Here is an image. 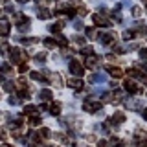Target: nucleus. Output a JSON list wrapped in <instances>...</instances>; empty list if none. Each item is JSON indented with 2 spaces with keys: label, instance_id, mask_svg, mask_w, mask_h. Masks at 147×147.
Wrapping results in <instances>:
<instances>
[{
  "label": "nucleus",
  "instance_id": "obj_28",
  "mask_svg": "<svg viewBox=\"0 0 147 147\" xmlns=\"http://www.w3.org/2000/svg\"><path fill=\"white\" fill-rule=\"evenodd\" d=\"M81 53L88 57V55H92V48H90V46H83V48H81Z\"/></svg>",
  "mask_w": 147,
  "mask_h": 147
},
{
  "label": "nucleus",
  "instance_id": "obj_43",
  "mask_svg": "<svg viewBox=\"0 0 147 147\" xmlns=\"http://www.w3.org/2000/svg\"><path fill=\"white\" fill-rule=\"evenodd\" d=\"M142 70H144V72H147V63L144 64V66H142Z\"/></svg>",
  "mask_w": 147,
  "mask_h": 147
},
{
  "label": "nucleus",
  "instance_id": "obj_10",
  "mask_svg": "<svg viewBox=\"0 0 147 147\" xmlns=\"http://www.w3.org/2000/svg\"><path fill=\"white\" fill-rule=\"evenodd\" d=\"M37 17H39L40 20H46V18L52 17V13H50L46 7H39V9H37Z\"/></svg>",
  "mask_w": 147,
  "mask_h": 147
},
{
  "label": "nucleus",
  "instance_id": "obj_48",
  "mask_svg": "<svg viewBox=\"0 0 147 147\" xmlns=\"http://www.w3.org/2000/svg\"><path fill=\"white\" fill-rule=\"evenodd\" d=\"M144 4H145V7H147V0H145V2H144Z\"/></svg>",
  "mask_w": 147,
  "mask_h": 147
},
{
  "label": "nucleus",
  "instance_id": "obj_29",
  "mask_svg": "<svg viewBox=\"0 0 147 147\" xmlns=\"http://www.w3.org/2000/svg\"><path fill=\"white\" fill-rule=\"evenodd\" d=\"M39 136H40V140H42V138H48L50 136V131H48V129H40V131H39Z\"/></svg>",
  "mask_w": 147,
  "mask_h": 147
},
{
  "label": "nucleus",
  "instance_id": "obj_41",
  "mask_svg": "<svg viewBox=\"0 0 147 147\" xmlns=\"http://www.w3.org/2000/svg\"><path fill=\"white\" fill-rule=\"evenodd\" d=\"M98 147H109V142H99Z\"/></svg>",
  "mask_w": 147,
  "mask_h": 147
},
{
  "label": "nucleus",
  "instance_id": "obj_24",
  "mask_svg": "<svg viewBox=\"0 0 147 147\" xmlns=\"http://www.w3.org/2000/svg\"><path fill=\"white\" fill-rule=\"evenodd\" d=\"M30 125H40V116L39 114H35V116L30 118Z\"/></svg>",
  "mask_w": 147,
  "mask_h": 147
},
{
  "label": "nucleus",
  "instance_id": "obj_21",
  "mask_svg": "<svg viewBox=\"0 0 147 147\" xmlns=\"http://www.w3.org/2000/svg\"><path fill=\"white\" fill-rule=\"evenodd\" d=\"M35 63H39V64H44V63H46V53H44V52L37 53V55H35Z\"/></svg>",
  "mask_w": 147,
  "mask_h": 147
},
{
  "label": "nucleus",
  "instance_id": "obj_20",
  "mask_svg": "<svg viewBox=\"0 0 147 147\" xmlns=\"http://www.w3.org/2000/svg\"><path fill=\"white\" fill-rule=\"evenodd\" d=\"M86 37H88V39H98V31H96V28H86Z\"/></svg>",
  "mask_w": 147,
  "mask_h": 147
},
{
  "label": "nucleus",
  "instance_id": "obj_31",
  "mask_svg": "<svg viewBox=\"0 0 147 147\" xmlns=\"http://www.w3.org/2000/svg\"><path fill=\"white\" fill-rule=\"evenodd\" d=\"M132 37H134V31H123V39L125 40H131Z\"/></svg>",
  "mask_w": 147,
  "mask_h": 147
},
{
  "label": "nucleus",
  "instance_id": "obj_50",
  "mask_svg": "<svg viewBox=\"0 0 147 147\" xmlns=\"http://www.w3.org/2000/svg\"><path fill=\"white\" fill-rule=\"evenodd\" d=\"M0 15H2V11H0Z\"/></svg>",
  "mask_w": 147,
  "mask_h": 147
},
{
  "label": "nucleus",
  "instance_id": "obj_45",
  "mask_svg": "<svg viewBox=\"0 0 147 147\" xmlns=\"http://www.w3.org/2000/svg\"><path fill=\"white\" fill-rule=\"evenodd\" d=\"M2 147H11V145H7V144H4V145H2Z\"/></svg>",
  "mask_w": 147,
  "mask_h": 147
},
{
  "label": "nucleus",
  "instance_id": "obj_46",
  "mask_svg": "<svg viewBox=\"0 0 147 147\" xmlns=\"http://www.w3.org/2000/svg\"><path fill=\"white\" fill-rule=\"evenodd\" d=\"M30 147H39V145H30Z\"/></svg>",
  "mask_w": 147,
  "mask_h": 147
},
{
  "label": "nucleus",
  "instance_id": "obj_35",
  "mask_svg": "<svg viewBox=\"0 0 147 147\" xmlns=\"http://www.w3.org/2000/svg\"><path fill=\"white\" fill-rule=\"evenodd\" d=\"M18 101H20V99L15 98V96H11V98H9V103H11V105H18Z\"/></svg>",
  "mask_w": 147,
  "mask_h": 147
},
{
  "label": "nucleus",
  "instance_id": "obj_13",
  "mask_svg": "<svg viewBox=\"0 0 147 147\" xmlns=\"http://www.w3.org/2000/svg\"><path fill=\"white\" fill-rule=\"evenodd\" d=\"M63 26H64V22H63V20H59V22H55V24L50 28V31H52V33H61Z\"/></svg>",
  "mask_w": 147,
  "mask_h": 147
},
{
  "label": "nucleus",
  "instance_id": "obj_27",
  "mask_svg": "<svg viewBox=\"0 0 147 147\" xmlns=\"http://www.w3.org/2000/svg\"><path fill=\"white\" fill-rule=\"evenodd\" d=\"M0 70H2L4 74H11V72H13V70H11V66H9V64H6V63L0 64Z\"/></svg>",
  "mask_w": 147,
  "mask_h": 147
},
{
  "label": "nucleus",
  "instance_id": "obj_11",
  "mask_svg": "<svg viewBox=\"0 0 147 147\" xmlns=\"http://www.w3.org/2000/svg\"><path fill=\"white\" fill-rule=\"evenodd\" d=\"M0 35H2V37L9 35V24L6 20H0Z\"/></svg>",
  "mask_w": 147,
  "mask_h": 147
},
{
  "label": "nucleus",
  "instance_id": "obj_37",
  "mask_svg": "<svg viewBox=\"0 0 147 147\" xmlns=\"http://www.w3.org/2000/svg\"><path fill=\"white\" fill-rule=\"evenodd\" d=\"M74 40H76L77 44H85V39H83V37H77L76 35V37H74Z\"/></svg>",
  "mask_w": 147,
  "mask_h": 147
},
{
  "label": "nucleus",
  "instance_id": "obj_32",
  "mask_svg": "<svg viewBox=\"0 0 147 147\" xmlns=\"http://www.w3.org/2000/svg\"><path fill=\"white\" fill-rule=\"evenodd\" d=\"M136 147H147V138H144V140H136Z\"/></svg>",
  "mask_w": 147,
  "mask_h": 147
},
{
  "label": "nucleus",
  "instance_id": "obj_17",
  "mask_svg": "<svg viewBox=\"0 0 147 147\" xmlns=\"http://www.w3.org/2000/svg\"><path fill=\"white\" fill-rule=\"evenodd\" d=\"M112 121L114 123H123V121H125V114H123V112H116L112 116Z\"/></svg>",
  "mask_w": 147,
  "mask_h": 147
},
{
  "label": "nucleus",
  "instance_id": "obj_9",
  "mask_svg": "<svg viewBox=\"0 0 147 147\" xmlns=\"http://www.w3.org/2000/svg\"><path fill=\"white\" fill-rule=\"evenodd\" d=\"M13 20H15L17 24L20 26V24H26V22H30V18H28L24 13H15V15H13Z\"/></svg>",
  "mask_w": 147,
  "mask_h": 147
},
{
  "label": "nucleus",
  "instance_id": "obj_8",
  "mask_svg": "<svg viewBox=\"0 0 147 147\" xmlns=\"http://www.w3.org/2000/svg\"><path fill=\"white\" fill-rule=\"evenodd\" d=\"M105 70H107V72H109V74H110V76H112V77H118V79H119V77L123 76L121 68H118V66H107V68H105Z\"/></svg>",
  "mask_w": 147,
  "mask_h": 147
},
{
  "label": "nucleus",
  "instance_id": "obj_38",
  "mask_svg": "<svg viewBox=\"0 0 147 147\" xmlns=\"http://www.w3.org/2000/svg\"><path fill=\"white\" fill-rule=\"evenodd\" d=\"M18 70H20V72H26L28 70V64L26 63H20V64H18Z\"/></svg>",
  "mask_w": 147,
  "mask_h": 147
},
{
  "label": "nucleus",
  "instance_id": "obj_49",
  "mask_svg": "<svg viewBox=\"0 0 147 147\" xmlns=\"http://www.w3.org/2000/svg\"><path fill=\"white\" fill-rule=\"evenodd\" d=\"M0 2H6V0H0Z\"/></svg>",
  "mask_w": 147,
  "mask_h": 147
},
{
  "label": "nucleus",
  "instance_id": "obj_34",
  "mask_svg": "<svg viewBox=\"0 0 147 147\" xmlns=\"http://www.w3.org/2000/svg\"><path fill=\"white\" fill-rule=\"evenodd\" d=\"M101 99H103V101H112V94H103Z\"/></svg>",
  "mask_w": 147,
  "mask_h": 147
},
{
  "label": "nucleus",
  "instance_id": "obj_14",
  "mask_svg": "<svg viewBox=\"0 0 147 147\" xmlns=\"http://www.w3.org/2000/svg\"><path fill=\"white\" fill-rule=\"evenodd\" d=\"M48 109H50V114H53V116H59V112H61V105L59 103H52Z\"/></svg>",
  "mask_w": 147,
  "mask_h": 147
},
{
  "label": "nucleus",
  "instance_id": "obj_47",
  "mask_svg": "<svg viewBox=\"0 0 147 147\" xmlns=\"http://www.w3.org/2000/svg\"><path fill=\"white\" fill-rule=\"evenodd\" d=\"M48 147H57V145H48Z\"/></svg>",
  "mask_w": 147,
  "mask_h": 147
},
{
  "label": "nucleus",
  "instance_id": "obj_19",
  "mask_svg": "<svg viewBox=\"0 0 147 147\" xmlns=\"http://www.w3.org/2000/svg\"><path fill=\"white\" fill-rule=\"evenodd\" d=\"M44 46L48 50H53L55 46H57V40H55V39H44Z\"/></svg>",
  "mask_w": 147,
  "mask_h": 147
},
{
  "label": "nucleus",
  "instance_id": "obj_5",
  "mask_svg": "<svg viewBox=\"0 0 147 147\" xmlns=\"http://www.w3.org/2000/svg\"><path fill=\"white\" fill-rule=\"evenodd\" d=\"M125 90L129 92V94H140V92H142V88L138 86V83L132 81V79H127L125 81Z\"/></svg>",
  "mask_w": 147,
  "mask_h": 147
},
{
  "label": "nucleus",
  "instance_id": "obj_42",
  "mask_svg": "<svg viewBox=\"0 0 147 147\" xmlns=\"http://www.w3.org/2000/svg\"><path fill=\"white\" fill-rule=\"evenodd\" d=\"M74 26H76V28H83V24H81L79 20H76V22H74Z\"/></svg>",
  "mask_w": 147,
  "mask_h": 147
},
{
  "label": "nucleus",
  "instance_id": "obj_16",
  "mask_svg": "<svg viewBox=\"0 0 147 147\" xmlns=\"http://www.w3.org/2000/svg\"><path fill=\"white\" fill-rule=\"evenodd\" d=\"M99 40H101V42H103V44H110V42H112V40H114V35H112V33L101 35V37H99Z\"/></svg>",
  "mask_w": 147,
  "mask_h": 147
},
{
  "label": "nucleus",
  "instance_id": "obj_23",
  "mask_svg": "<svg viewBox=\"0 0 147 147\" xmlns=\"http://www.w3.org/2000/svg\"><path fill=\"white\" fill-rule=\"evenodd\" d=\"M13 88H15V83L13 81H4V90L6 92H11Z\"/></svg>",
  "mask_w": 147,
  "mask_h": 147
},
{
  "label": "nucleus",
  "instance_id": "obj_36",
  "mask_svg": "<svg viewBox=\"0 0 147 147\" xmlns=\"http://www.w3.org/2000/svg\"><path fill=\"white\" fill-rule=\"evenodd\" d=\"M114 52H116V53H123V52H125V48H121V46H114Z\"/></svg>",
  "mask_w": 147,
  "mask_h": 147
},
{
  "label": "nucleus",
  "instance_id": "obj_22",
  "mask_svg": "<svg viewBox=\"0 0 147 147\" xmlns=\"http://www.w3.org/2000/svg\"><path fill=\"white\" fill-rule=\"evenodd\" d=\"M121 140H118V138H110L109 140V147H121Z\"/></svg>",
  "mask_w": 147,
  "mask_h": 147
},
{
  "label": "nucleus",
  "instance_id": "obj_6",
  "mask_svg": "<svg viewBox=\"0 0 147 147\" xmlns=\"http://www.w3.org/2000/svg\"><path fill=\"white\" fill-rule=\"evenodd\" d=\"M99 57H96V55H88V57H86V61H85V64L86 66L90 68V70H94V68H98L99 66Z\"/></svg>",
  "mask_w": 147,
  "mask_h": 147
},
{
  "label": "nucleus",
  "instance_id": "obj_12",
  "mask_svg": "<svg viewBox=\"0 0 147 147\" xmlns=\"http://www.w3.org/2000/svg\"><path fill=\"white\" fill-rule=\"evenodd\" d=\"M30 77L35 79V81H46L48 79V76H44V74H40V72H30Z\"/></svg>",
  "mask_w": 147,
  "mask_h": 147
},
{
  "label": "nucleus",
  "instance_id": "obj_33",
  "mask_svg": "<svg viewBox=\"0 0 147 147\" xmlns=\"http://www.w3.org/2000/svg\"><path fill=\"white\" fill-rule=\"evenodd\" d=\"M77 15H79V17H85V15H86V7H83V6H81L79 9H77Z\"/></svg>",
  "mask_w": 147,
  "mask_h": 147
},
{
  "label": "nucleus",
  "instance_id": "obj_44",
  "mask_svg": "<svg viewBox=\"0 0 147 147\" xmlns=\"http://www.w3.org/2000/svg\"><path fill=\"white\" fill-rule=\"evenodd\" d=\"M17 2H18V4H26L28 0H17Z\"/></svg>",
  "mask_w": 147,
  "mask_h": 147
},
{
  "label": "nucleus",
  "instance_id": "obj_25",
  "mask_svg": "<svg viewBox=\"0 0 147 147\" xmlns=\"http://www.w3.org/2000/svg\"><path fill=\"white\" fill-rule=\"evenodd\" d=\"M131 13H132V17H136V18L142 17V9L138 7V6H132V7H131Z\"/></svg>",
  "mask_w": 147,
  "mask_h": 147
},
{
  "label": "nucleus",
  "instance_id": "obj_51",
  "mask_svg": "<svg viewBox=\"0 0 147 147\" xmlns=\"http://www.w3.org/2000/svg\"><path fill=\"white\" fill-rule=\"evenodd\" d=\"M0 79H2V77H0Z\"/></svg>",
  "mask_w": 147,
  "mask_h": 147
},
{
  "label": "nucleus",
  "instance_id": "obj_3",
  "mask_svg": "<svg viewBox=\"0 0 147 147\" xmlns=\"http://www.w3.org/2000/svg\"><path fill=\"white\" fill-rule=\"evenodd\" d=\"M68 68H70V72H72L76 77H81L83 74H85V70H83V66H81V64L76 61V59H72V61L68 63Z\"/></svg>",
  "mask_w": 147,
  "mask_h": 147
},
{
  "label": "nucleus",
  "instance_id": "obj_39",
  "mask_svg": "<svg viewBox=\"0 0 147 147\" xmlns=\"http://www.w3.org/2000/svg\"><path fill=\"white\" fill-rule=\"evenodd\" d=\"M140 57H142V59H147V50H145V48L140 50Z\"/></svg>",
  "mask_w": 147,
  "mask_h": 147
},
{
  "label": "nucleus",
  "instance_id": "obj_7",
  "mask_svg": "<svg viewBox=\"0 0 147 147\" xmlns=\"http://www.w3.org/2000/svg\"><path fill=\"white\" fill-rule=\"evenodd\" d=\"M68 86L74 88V90H81L83 86H85V83H83L81 79H77V77H76V79L72 77V79H68Z\"/></svg>",
  "mask_w": 147,
  "mask_h": 147
},
{
  "label": "nucleus",
  "instance_id": "obj_4",
  "mask_svg": "<svg viewBox=\"0 0 147 147\" xmlns=\"http://www.w3.org/2000/svg\"><path fill=\"white\" fill-rule=\"evenodd\" d=\"M99 109H101V103H98V101H88L86 99L85 103H83V110H85V112H98Z\"/></svg>",
  "mask_w": 147,
  "mask_h": 147
},
{
  "label": "nucleus",
  "instance_id": "obj_15",
  "mask_svg": "<svg viewBox=\"0 0 147 147\" xmlns=\"http://www.w3.org/2000/svg\"><path fill=\"white\" fill-rule=\"evenodd\" d=\"M52 83H53V85L55 86H59V88H61V86H63V77L61 76H59V74H53V76H52Z\"/></svg>",
  "mask_w": 147,
  "mask_h": 147
},
{
  "label": "nucleus",
  "instance_id": "obj_2",
  "mask_svg": "<svg viewBox=\"0 0 147 147\" xmlns=\"http://www.w3.org/2000/svg\"><path fill=\"white\" fill-rule=\"evenodd\" d=\"M92 20H94L96 26H105V28H109L110 24H112V20H110V18H107L105 15H99V13L92 15Z\"/></svg>",
  "mask_w": 147,
  "mask_h": 147
},
{
  "label": "nucleus",
  "instance_id": "obj_18",
  "mask_svg": "<svg viewBox=\"0 0 147 147\" xmlns=\"http://www.w3.org/2000/svg\"><path fill=\"white\" fill-rule=\"evenodd\" d=\"M40 99H42V101H48V99H52V90H48V88L40 90Z\"/></svg>",
  "mask_w": 147,
  "mask_h": 147
},
{
  "label": "nucleus",
  "instance_id": "obj_1",
  "mask_svg": "<svg viewBox=\"0 0 147 147\" xmlns=\"http://www.w3.org/2000/svg\"><path fill=\"white\" fill-rule=\"evenodd\" d=\"M9 57H11V63L20 64L28 59V55H26V52H22V50H18V48H11L9 50Z\"/></svg>",
  "mask_w": 147,
  "mask_h": 147
},
{
  "label": "nucleus",
  "instance_id": "obj_26",
  "mask_svg": "<svg viewBox=\"0 0 147 147\" xmlns=\"http://www.w3.org/2000/svg\"><path fill=\"white\" fill-rule=\"evenodd\" d=\"M24 110H26V114H31V116H35V114H37V107H33V105H28Z\"/></svg>",
  "mask_w": 147,
  "mask_h": 147
},
{
  "label": "nucleus",
  "instance_id": "obj_30",
  "mask_svg": "<svg viewBox=\"0 0 147 147\" xmlns=\"http://www.w3.org/2000/svg\"><path fill=\"white\" fill-rule=\"evenodd\" d=\"M28 30H30V22H26V24H20V26H18V31H20V33H26Z\"/></svg>",
  "mask_w": 147,
  "mask_h": 147
},
{
  "label": "nucleus",
  "instance_id": "obj_40",
  "mask_svg": "<svg viewBox=\"0 0 147 147\" xmlns=\"http://www.w3.org/2000/svg\"><path fill=\"white\" fill-rule=\"evenodd\" d=\"M6 11L7 13H13V6H11V4H7V6H6Z\"/></svg>",
  "mask_w": 147,
  "mask_h": 147
}]
</instances>
